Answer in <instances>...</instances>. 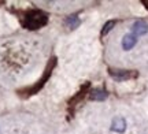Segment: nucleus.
<instances>
[{"label": "nucleus", "mask_w": 148, "mask_h": 134, "mask_svg": "<svg viewBox=\"0 0 148 134\" xmlns=\"http://www.w3.org/2000/svg\"><path fill=\"white\" fill-rule=\"evenodd\" d=\"M144 4H147V8H148V1H144Z\"/></svg>", "instance_id": "1a4fd4ad"}, {"label": "nucleus", "mask_w": 148, "mask_h": 134, "mask_svg": "<svg viewBox=\"0 0 148 134\" xmlns=\"http://www.w3.org/2000/svg\"><path fill=\"white\" fill-rule=\"evenodd\" d=\"M126 129V122L123 118H115L112 120V124H111V130L115 131V133H123Z\"/></svg>", "instance_id": "39448f33"}, {"label": "nucleus", "mask_w": 148, "mask_h": 134, "mask_svg": "<svg viewBox=\"0 0 148 134\" xmlns=\"http://www.w3.org/2000/svg\"><path fill=\"white\" fill-rule=\"evenodd\" d=\"M136 43H137L136 36H133L132 33H129V34H126L125 37L122 38V48L125 51H129V49H132L136 45Z\"/></svg>", "instance_id": "20e7f679"}, {"label": "nucleus", "mask_w": 148, "mask_h": 134, "mask_svg": "<svg viewBox=\"0 0 148 134\" xmlns=\"http://www.w3.org/2000/svg\"><path fill=\"white\" fill-rule=\"evenodd\" d=\"M45 23H47V15L41 11H33L30 14H27L23 22V25L27 29H38V27L44 26Z\"/></svg>", "instance_id": "f257e3e1"}, {"label": "nucleus", "mask_w": 148, "mask_h": 134, "mask_svg": "<svg viewBox=\"0 0 148 134\" xmlns=\"http://www.w3.org/2000/svg\"><path fill=\"white\" fill-rule=\"evenodd\" d=\"M64 23H66V26L70 27V29H75V27L79 25V19L77 15H70L69 18H66Z\"/></svg>", "instance_id": "0eeeda50"}, {"label": "nucleus", "mask_w": 148, "mask_h": 134, "mask_svg": "<svg viewBox=\"0 0 148 134\" xmlns=\"http://www.w3.org/2000/svg\"><path fill=\"white\" fill-rule=\"evenodd\" d=\"M148 32V23L145 21H143V19H140V21H136L134 23H133L132 26V34L133 36H143V34H145V33Z\"/></svg>", "instance_id": "f03ea898"}, {"label": "nucleus", "mask_w": 148, "mask_h": 134, "mask_svg": "<svg viewBox=\"0 0 148 134\" xmlns=\"http://www.w3.org/2000/svg\"><path fill=\"white\" fill-rule=\"evenodd\" d=\"M107 97V92L103 90V89H95V90L90 92V99L92 100H104Z\"/></svg>", "instance_id": "423d86ee"}, {"label": "nucleus", "mask_w": 148, "mask_h": 134, "mask_svg": "<svg viewBox=\"0 0 148 134\" xmlns=\"http://www.w3.org/2000/svg\"><path fill=\"white\" fill-rule=\"evenodd\" d=\"M110 75L116 81H125L134 77L136 74L132 71H127V70H110Z\"/></svg>", "instance_id": "7ed1b4c3"}, {"label": "nucleus", "mask_w": 148, "mask_h": 134, "mask_svg": "<svg viewBox=\"0 0 148 134\" xmlns=\"http://www.w3.org/2000/svg\"><path fill=\"white\" fill-rule=\"evenodd\" d=\"M114 25H115V21H110V22H107L106 25H104V29H103V32H101V34L104 36L106 33H108V32L111 30V29H112V26H114Z\"/></svg>", "instance_id": "6e6552de"}]
</instances>
